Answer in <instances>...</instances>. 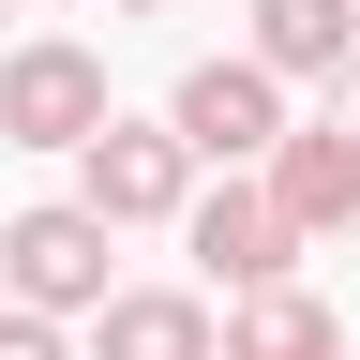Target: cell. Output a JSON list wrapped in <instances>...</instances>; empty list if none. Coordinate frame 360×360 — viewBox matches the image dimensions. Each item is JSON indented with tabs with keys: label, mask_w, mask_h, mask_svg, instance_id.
<instances>
[{
	"label": "cell",
	"mask_w": 360,
	"mask_h": 360,
	"mask_svg": "<svg viewBox=\"0 0 360 360\" xmlns=\"http://www.w3.org/2000/svg\"><path fill=\"white\" fill-rule=\"evenodd\" d=\"M0 285H15L0 315H45V330H60V315H105V300H120V285H105V225L60 210V195L15 210V225H0Z\"/></svg>",
	"instance_id": "cell-1"
},
{
	"label": "cell",
	"mask_w": 360,
	"mask_h": 360,
	"mask_svg": "<svg viewBox=\"0 0 360 360\" xmlns=\"http://www.w3.org/2000/svg\"><path fill=\"white\" fill-rule=\"evenodd\" d=\"M255 195H270L285 240H330V225L360 210V90H330V120H285V135H270Z\"/></svg>",
	"instance_id": "cell-2"
},
{
	"label": "cell",
	"mask_w": 360,
	"mask_h": 360,
	"mask_svg": "<svg viewBox=\"0 0 360 360\" xmlns=\"http://www.w3.org/2000/svg\"><path fill=\"white\" fill-rule=\"evenodd\" d=\"M120 105H105V60H90V45H15V60H0V150H90V135H105Z\"/></svg>",
	"instance_id": "cell-3"
},
{
	"label": "cell",
	"mask_w": 360,
	"mask_h": 360,
	"mask_svg": "<svg viewBox=\"0 0 360 360\" xmlns=\"http://www.w3.org/2000/svg\"><path fill=\"white\" fill-rule=\"evenodd\" d=\"M180 195H195V165H180V135H165V120H105V135L75 150V195H60V210H90V225L120 240V225H165Z\"/></svg>",
	"instance_id": "cell-4"
},
{
	"label": "cell",
	"mask_w": 360,
	"mask_h": 360,
	"mask_svg": "<svg viewBox=\"0 0 360 360\" xmlns=\"http://www.w3.org/2000/svg\"><path fill=\"white\" fill-rule=\"evenodd\" d=\"M165 135H180V165H270V135H285V90H270L255 60H195L180 75V105H165Z\"/></svg>",
	"instance_id": "cell-5"
},
{
	"label": "cell",
	"mask_w": 360,
	"mask_h": 360,
	"mask_svg": "<svg viewBox=\"0 0 360 360\" xmlns=\"http://www.w3.org/2000/svg\"><path fill=\"white\" fill-rule=\"evenodd\" d=\"M180 225H195V270H210L225 300H270V285L300 270V240L270 225V195H255V180H225V195H180Z\"/></svg>",
	"instance_id": "cell-6"
},
{
	"label": "cell",
	"mask_w": 360,
	"mask_h": 360,
	"mask_svg": "<svg viewBox=\"0 0 360 360\" xmlns=\"http://www.w3.org/2000/svg\"><path fill=\"white\" fill-rule=\"evenodd\" d=\"M90 360H210V300L195 285H120L90 315Z\"/></svg>",
	"instance_id": "cell-7"
},
{
	"label": "cell",
	"mask_w": 360,
	"mask_h": 360,
	"mask_svg": "<svg viewBox=\"0 0 360 360\" xmlns=\"http://www.w3.org/2000/svg\"><path fill=\"white\" fill-rule=\"evenodd\" d=\"M210 360H345V315L315 300V285H270V300H240L210 330Z\"/></svg>",
	"instance_id": "cell-8"
},
{
	"label": "cell",
	"mask_w": 360,
	"mask_h": 360,
	"mask_svg": "<svg viewBox=\"0 0 360 360\" xmlns=\"http://www.w3.org/2000/svg\"><path fill=\"white\" fill-rule=\"evenodd\" d=\"M345 30H360L345 0H255V45H240V60H255L270 90H285V75H330V90H345Z\"/></svg>",
	"instance_id": "cell-9"
},
{
	"label": "cell",
	"mask_w": 360,
	"mask_h": 360,
	"mask_svg": "<svg viewBox=\"0 0 360 360\" xmlns=\"http://www.w3.org/2000/svg\"><path fill=\"white\" fill-rule=\"evenodd\" d=\"M0 360H75V345L45 330V315H0Z\"/></svg>",
	"instance_id": "cell-10"
},
{
	"label": "cell",
	"mask_w": 360,
	"mask_h": 360,
	"mask_svg": "<svg viewBox=\"0 0 360 360\" xmlns=\"http://www.w3.org/2000/svg\"><path fill=\"white\" fill-rule=\"evenodd\" d=\"M120 15H165V0H120Z\"/></svg>",
	"instance_id": "cell-11"
}]
</instances>
